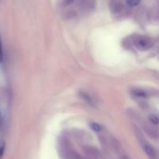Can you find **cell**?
Returning a JSON list of instances; mask_svg holds the SVG:
<instances>
[{"label":"cell","instance_id":"cell-1","mask_svg":"<svg viewBox=\"0 0 159 159\" xmlns=\"http://www.w3.org/2000/svg\"><path fill=\"white\" fill-rule=\"evenodd\" d=\"M137 48L141 51H147L153 46V42L149 37L144 36H139L134 41Z\"/></svg>","mask_w":159,"mask_h":159},{"label":"cell","instance_id":"cell-2","mask_svg":"<svg viewBox=\"0 0 159 159\" xmlns=\"http://www.w3.org/2000/svg\"><path fill=\"white\" fill-rule=\"evenodd\" d=\"M142 146H143V149H144V152H145L146 154L148 156L149 158L158 159V154H157L156 150L154 148V147H152L150 143H148L146 141L143 142Z\"/></svg>","mask_w":159,"mask_h":159},{"label":"cell","instance_id":"cell-3","mask_svg":"<svg viewBox=\"0 0 159 159\" xmlns=\"http://www.w3.org/2000/svg\"><path fill=\"white\" fill-rule=\"evenodd\" d=\"M83 150L88 155L91 156L93 157H98L99 156V151L95 147H93L85 146L83 147Z\"/></svg>","mask_w":159,"mask_h":159},{"label":"cell","instance_id":"cell-4","mask_svg":"<svg viewBox=\"0 0 159 159\" xmlns=\"http://www.w3.org/2000/svg\"><path fill=\"white\" fill-rule=\"evenodd\" d=\"M132 94L138 98H147L148 96V92L142 90V89H134V90H132Z\"/></svg>","mask_w":159,"mask_h":159},{"label":"cell","instance_id":"cell-5","mask_svg":"<svg viewBox=\"0 0 159 159\" xmlns=\"http://www.w3.org/2000/svg\"><path fill=\"white\" fill-rule=\"evenodd\" d=\"M144 130L146 131V132H147L151 137H154V138H157V137H158V132H157L156 129H154V128L151 127V126H147L144 128Z\"/></svg>","mask_w":159,"mask_h":159},{"label":"cell","instance_id":"cell-6","mask_svg":"<svg viewBox=\"0 0 159 159\" xmlns=\"http://www.w3.org/2000/svg\"><path fill=\"white\" fill-rule=\"evenodd\" d=\"M79 95H80L81 98H82L84 101H86L87 103H89V104H91V105H93V104H94V102H93L92 98L87 93H85V92H83V91H81L80 94H79Z\"/></svg>","mask_w":159,"mask_h":159},{"label":"cell","instance_id":"cell-7","mask_svg":"<svg viewBox=\"0 0 159 159\" xmlns=\"http://www.w3.org/2000/svg\"><path fill=\"white\" fill-rule=\"evenodd\" d=\"M89 126L90 127H91V129H93V130H94L95 132H100V131L102 130V127H101L100 125L98 124V123H94V122L90 123Z\"/></svg>","mask_w":159,"mask_h":159},{"label":"cell","instance_id":"cell-8","mask_svg":"<svg viewBox=\"0 0 159 159\" xmlns=\"http://www.w3.org/2000/svg\"><path fill=\"white\" fill-rule=\"evenodd\" d=\"M127 2L130 7H134V6H138L140 4L141 0H127Z\"/></svg>","mask_w":159,"mask_h":159},{"label":"cell","instance_id":"cell-9","mask_svg":"<svg viewBox=\"0 0 159 159\" xmlns=\"http://www.w3.org/2000/svg\"><path fill=\"white\" fill-rule=\"evenodd\" d=\"M5 153V142L3 140H0V159L3 157Z\"/></svg>","mask_w":159,"mask_h":159},{"label":"cell","instance_id":"cell-10","mask_svg":"<svg viewBox=\"0 0 159 159\" xmlns=\"http://www.w3.org/2000/svg\"><path fill=\"white\" fill-rule=\"evenodd\" d=\"M149 120L152 123L155 125H158V117L156 115H151L149 117Z\"/></svg>","mask_w":159,"mask_h":159},{"label":"cell","instance_id":"cell-11","mask_svg":"<svg viewBox=\"0 0 159 159\" xmlns=\"http://www.w3.org/2000/svg\"><path fill=\"white\" fill-rule=\"evenodd\" d=\"M4 60V54H3V48L2 44L1 37H0V63H2Z\"/></svg>","mask_w":159,"mask_h":159},{"label":"cell","instance_id":"cell-12","mask_svg":"<svg viewBox=\"0 0 159 159\" xmlns=\"http://www.w3.org/2000/svg\"><path fill=\"white\" fill-rule=\"evenodd\" d=\"M75 0H65L64 1V4L65 5V6H69V5L72 4L73 2H74Z\"/></svg>","mask_w":159,"mask_h":159},{"label":"cell","instance_id":"cell-13","mask_svg":"<svg viewBox=\"0 0 159 159\" xmlns=\"http://www.w3.org/2000/svg\"><path fill=\"white\" fill-rule=\"evenodd\" d=\"M120 159H130V158L128 157V156L126 155V154H122V155L120 156Z\"/></svg>","mask_w":159,"mask_h":159},{"label":"cell","instance_id":"cell-14","mask_svg":"<svg viewBox=\"0 0 159 159\" xmlns=\"http://www.w3.org/2000/svg\"><path fill=\"white\" fill-rule=\"evenodd\" d=\"M2 120L1 113H0V130H1V129H2Z\"/></svg>","mask_w":159,"mask_h":159}]
</instances>
